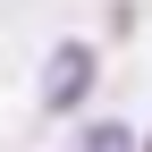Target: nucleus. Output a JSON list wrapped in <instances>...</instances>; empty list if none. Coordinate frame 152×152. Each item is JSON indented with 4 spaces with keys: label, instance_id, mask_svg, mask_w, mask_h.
Segmentation results:
<instances>
[{
    "label": "nucleus",
    "instance_id": "obj_1",
    "mask_svg": "<svg viewBox=\"0 0 152 152\" xmlns=\"http://www.w3.org/2000/svg\"><path fill=\"white\" fill-rule=\"evenodd\" d=\"M85 76H93V51H85V42L51 51V68H42V110H68V102H85Z\"/></svg>",
    "mask_w": 152,
    "mask_h": 152
},
{
    "label": "nucleus",
    "instance_id": "obj_2",
    "mask_svg": "<svg viewBox=\"0 0 152 152\" xmlns=\"http://www.w3.org/2000/svg\"><path fill=\"white\" fill-rule=\"evenodd\" d=\"M76 152H135V135H127V127H93Z\"/></svg>",
    "mask_w": 152,
    "mask_h": 152
}]
</instances>
